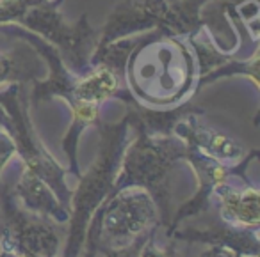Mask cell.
I'll return each instance as SVG.
<instances>
[{"label": "cell", "instance_id": "8992f818", "mask_svg": "<svg viewBox=\"0 0 260 257\" xmlns=\"http://www.w3.org/2000/svg\"><path fill=\"white\" fill-rule=\"evenodd\" d=\"M0 124L11 135L23 168L43 179L70 209L72 188L66 183L68 170L62 168L54 154L47 149L30 121L25 83H11L6 91H0Z\"/></svg>", "mask_w": 260, "mask_h": 257}, {"label": "cell", "instance_id": "7c38bea8", "mask_svg": "<svg viewBox=\"0 0 260 257\" xmlns=\"http://www.w3.org/2000/svg\"><path fill=\"white\" fill-rule=\"evenodd\" d=\"M168 238L192 243H203V245H219L232 248L242 257H258L260 253V239L258 229H242L234 225L221 224L210 225L207 229H175Z\"/></svg>", "mask_w": 260, "mask_h": 257}, {"label": "cell", "instance_id": "e0dca14e", "mask_svg": "<svg viewBox=\"0 0 260 257\" xmlns=\"http://www.w3.org/2000/svg\"><path fill=\"white\" fill-rule=\"evenodd\" d=\"M16 156V147L11 135L6 132V128L0 124V174L6 168V165L11 161V158Z\"/></svg>", "mask_w": 260, "mask_h": 257}, {"label": "cell", "instance_id": "6da1fadb", "mask_svg": "<svg viewBox=\"0 0 260 257\" xmlns=\"http://www.w3.org/2000/svg\"><path fill=\"white\" fill-rule=\"evenodd\" d=\"M198 61L189 39L148 32L126 55L123 75L128 93L143 107H168L196 94Z\"/></svg>", "mask_w": 260, "mask_h": 257}, {"label": "cell", "instance_id": "3957f363", "mask_svg": "<svg viewBox=\"0 0 260 257\" xmlns=\"http://www.w3.org/2000/svg\"><path fill=\"white\" fill-rule=\"evenodd\" d=\"M100 147L94 163L86 174L77 178V186L70 197V220L66 231V245L62 257H80L86 238V229L94 211L102 206L114 188L116 176L121 163L123 151L126 147L128 135V117L126 114L118 122H98Z\"/></svg>", "mask_w": 260, "mask_h": 257}, {"label": "cell", "instance_id": "52a82bcc", "mask_svg": "<svg viewBox=\"0 0 260 257\" xmlns=\"http://www.w3.org/2000/svg\"><path fill=\"white\" fill-rule=\"evenodd\" d=\"M52 218L16 204L8 183H0V250L15 257H59L64 232Z\"/></svg>", "mask_w": 260, "mask_h": 257}, {"label": "cell", "instance_id": "9a60e30c", "mask_svg": "<svg viewBox=\"0 0 260 257\" xmlns=\"http://www.w3.org/2000/svg\"><path fill=\"white\" fill-rule=\"evenodd\" d=\"M160 227H153L150 231H146L145 234L138 236L134 241H130L128 245L123 246H105V245H96V252L102 253L104 257H141V250L145 246L146 239L157 232Z\"/></svg>", "mask_w": 260, "mask_h": 257}, {"label": "cell", "instance_id": "ba28073f", "mask_svg": "<svg viewBox=\"0 0 260 257\" xmlns=\"http://www.w3.org/2000/svg\"><path fill=\"white\" fill-rule=\"evenodd\" d=\"M96 234V245L123 246L138 236L160 225L155 200L143 188L112 192L94 211L89 224Z\"/></svg>", "mask_w": 260, "mask_h": 257}, {"label": "cell", "instance_id": "30bf717a", "mask_svg": "<svg viewBox=\"0 0 260 257\" xmlns=\"http://www.w3.org/2000/svg\"><path fill=\"white\" fill-rule=\"evenodd\" d=\"M200 115L202 114L192 112V114L180 117L175 122L173 133L177 137H180L185 144L198 147L207 156L223 161V163L234 165L244 160L246 154H248L246 147L239 140H235L234 137L203 124L200 121Z\"/></svg>", "mask_w": 260, "mask_h": 257}, {"label": "cell", "instance_id": "7a4b0ae2", "mask_svg": "<svg viewBox=\"0 0 260 257\" xmlns=\"http://www.w3.org/2000/svg\"><path fill=\"white\" fill-rule=\"evenodd\" d=\"M130 128L136 130V139L126 144L123 151L114 188H143L152 195L159 209L160 225L168 229L173 217L171 206V176L178 161L185 160L187 147L175 133L159 135L141 124L138 117L126 108ZM111 192V193H112Z\"/></svg>", "mask_w": 260, "mask_h": 257}, {"label": "cell", "instance_id": "ffe728a7", "mask_svg": "<svg viewBox=\"0 0 260 257\" xmlns=\"http://www.w3.org/2000/svg\"><path fill=\"white\" fill-rule=\"evenodd\" d=\"M0 257H15V255H13V253L4 252V250H0Z\"/></svg>", "mask_w": 260, "mask_h": 257}, {"label": "cell", "instance_id": "d6986e66", "mask_svg": "<svg viewBox=\"0 0 260 257\" xmlns=\"http://www.w3.org/2000/svg\"><path fill=\"white\" fill-rule=\"evenodd\" d=\"M200 257H242L235 250L219 245H207V248L200 253Z\"/></svg>", "mask_w": 260, "mask_h": 257}, {"label": "cell", "instance_id": "2e32d148", "mask_svg": "<svg viewBox=\"0 0 260 257\" xmlns=\"http://www.w3.org/2000/svg\"><path fill=\"white\" fill-rule=\"evenodd\" d=\"M155 234L157 232H153V234L146 239L145 246H143V250H141V257H184V253L178 252L177 246H175V239H171V238H168L170 243H168L164 248L157 246Z\"/></svg>", "mask_w": 260, "mask_h": 257}, {"label": "cell", "instance_id": "277c9868", "mask_svg": "<svg viewBox=\"0 0 260 257\" xmlns=\"http://www.w3.org/2000/svg\"><path fill=\"white\" fill-rule=\"evenodd\" d=\"M62 0H0V27L18 25L41 37L61 54L66 68L75 75L91 69V48L96 47L98 30L82 15L75 25L66 23L57 11Z\"/></svg>", "mask_w": 260, "mask_h": 257}, {"label": "cell", "instance_id": "5b68a950", "mask_svg": "<svg viewBox=\"0 0 260 257\" xmlns=\"http://www.w3.org/2000/svg\"><path fill=\"white\" fill-rule=\"evenodd\" d=\"M207 2L209 0H123L111 11L102 30H98L100 34L93 54L114 41L145 30L192 39L207 25L202 15Z\"/></svg>", "mask_w": 260, "mask_h": 257}, {"label": "cell", "instance_id": "ac0fdd59", "mask_svg": "<svg viewBox=\"0 0 260 257\" xmlns=\"http://www.w3.org/2000/svg\"><path fill=\"white\" fill-rule=\"evenodd\" d=\"M82 257H96V234H94V229L91 225H87L86 229V238H84V246H82Z\"/></svg>", "mask_w": 260, "mask_h": 257}, {"label": "cell", "instance_id": "4fadbf2b", "mask_svg": "<svg viewBox=\"0 0 260 257\" xmlns=\"http://www.w3.org/2000/svg\"><path fill=\"white\" fill-rule=\"evenodd\" d=\"M11 190L16 199L22 200L27 211L48 217L57 224H68L70 209L57 199V195L52 192L50 186L36 174L23 168L15 188Z\"/></svg>", "mask_w": 260, "mask_h": 257}, {"label": "cell", "instance_id": "5bb4252c", "mask_svg": "<svg viewBox=\"0 0 260 257\" xmlns=\"http://www.w3.org/2000/svg\"><path fill=\"white\" fill-rule=\"evenodd\" d=\"M43 73H47L43 57L25 41L11 50H0V89L11 83L36 82Z\"/></svg>", "mask_w": 260, "mask_h": 257}, {"label": "cell", "instance_id": "9c48e42d", "mask_svg": "<svg viewBox=\"0 0 260 257\" xmlns=\"http://www.w3.org/2000/svg\"><path fill=\"white\" fill-rule=\"evenodd\" d=\"M185 147H187L185 160L191 163L192 172H194V176H196V181H198V188H196L192 199L187 200L185 204H182L173 213L170 225H168V229H166V236H170L185 218L196 217V215L209 211L210 204H212L214 190H216L221 183L230 179L234 174H246L249 163L258 156V151L253 149L246 154L244 160H241L239 163L230 165V163H223V161L207 156L205 153H202L198 147L191 146V144H185Z\"/></svg>", "mask_w": 260, "mask_h": 257}, {"label": "cell", "instance_id": "8fae6325", "mask_svg": "<svg viewBox=\"0 0 260 257\" xmlns=\"http://www.w3.org/2000/svg\"><path fill=\"white\" fill-rule=\"evenodd\" d=\"M234 176L224 183H221L212 193V200L219 209L221 220L228 225H234V227L258 229V188L249 179L244 181L242 186H237L235 183H232Z\"/></svg>", "mask_w": 260, "mask_h": 257}]
</instances>
